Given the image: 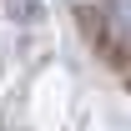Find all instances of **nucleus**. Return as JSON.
Wrapping results in <instances>:
<instances>
[{"instance_id":"1","label":"nucleus","mask_w":131,"mask_h":131,"mask_svg":"<svg viewBox=\"0 0 131 131\" xmlns=\"http://www.w3.org/2000/svg\"><path fill=\"white\" fill-rule=\"evenodd\" d=\"M106 25H111V40H116V46H131V0H111Z\"/></svg>"}]
</instances>
